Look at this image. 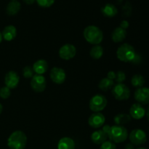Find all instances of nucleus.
Returning a JSON list of instances; mask_svg holds the SVG:
<instances>
[{
  "mask_svg": "<svg viewBox=\"0 0 149 149\" xmlns=\"http://www.w3.org/2000/svg\"><path fill=\"white\" fill-rule=\"evenodd\" d=\"M108 136L102 130L95 131L91 135V141L97 145H101L107 141Z\"/></svg>",
  "mask_w": 149,
  "mask_h": 149,
  "instance_id": "nucleus-17",
  "label": "nucleus"
},
{
  "mask_svg": "<svg viewBox=\"0 0 149 149\" xmlns=\"http://www.w3.org/2000/svg\"><path fill=\"white\" fill-rule=\"evenodd\" d=\"M125 149H135V148H134V146L132 143H128L125 146Z\"/></svg>",
  "mask_w": 149,
  "mask_h": 149,
  "instance_id": "nucleus-35",
  "label": "nucleus"
},
{
  "mask_svg": "<svg viewBox=\"0 0 149 149\" xmlns=\"http://www.w3.org/2000/svg\"><path fill=\"white\" fill-rule=\"evenodd\" d=\"M130 24H129V22L127 21V20H122V22H121L120 23V26L119 27H121L122 29H125V30H126L127 29H128V27H129Z\"/></svg>",
  "mask_w": 149,
  "mask_h": 149,
  "instance_id": "nucleus-32",
  "label": "nucleus"
},
{
  "mask_svg": "<svg viewBox=\"0 0 149 149\" xmlns=\"http://www.w3.org/2000/svg\"><path fill=\"white\" fill-rule=\"evenodd\" d=\"M136 52L130 44L125 43L119 47L116 50V57L119 61L125 63H131L135 58Z\"/></svg>",
  "mask_w": 149,
  "mask_h": 149,
  "instance_id": "nucleus-3",
  "label": "nucleus"
},
{
  "mask_svg": "<svg viewBox=\"0 0 149 149\" xmlns=\"http://www.w3.org/2000/svg\"><path fill=\"white\" fill-rule=\"evenodd\" d=\"M127 36V31L122 29L121 27H117L111 33V39L115 43H119L123 42Z\"/></svg>",
  "mask_w": 149,
  "mask_h": 149,
  "instance_id": "nucleus-18",
  "label": "nucleus"
},
{
  "mask_svg": "<svg viewBox=\"0 0 149 149\" xmlns=\"http://www.w3.org/2000/svg\"><path fill=\"white\" fill-rule=\"evenodd\" d=\"M141 61H142V58H141V55L136 53L135 58H133V60L132 61L131 63H132V64H139V63H141Z\"/></svg>",
  "mask_w": 149,
  "mask_h": 149,
  "instance_id": "nucleus-31",
  "label": "nucleus"
},
{
  "mask_svg": "<svg viewBox=\"0 0 149 149\" xmlns=\"http://www.w3.org/2000/svg\"><path fill=\"white\" fill-rule=\"evenodd\" d=\"M12 1H17V0H12Z\"/></svg>",
  "mask_w": 149,
  "mask_h": 149,
  "instance_id": "nucleus-41",
  "label": "nucleus"
},
{
  "mask_svg": "<svg viewBox=\"0 0 149 149\" xmlns=\"http://www.w3.org/2000/svg\"><path fill=\"white\" fill-rule=\"evenodd\" d=\"M47 81L43 75L34 74L31 80V87L36 93H42L46 89Z\"/></svg>",
  "mask_w": 149,
  "mask_h": 149,
  "instance_id": "nucleus-7",
  "label": "nucleus"
},
{
  "mask_svg": "<svg viewBox=\"0 0 149 149\" xmlns=\"http://www.w3.org/2000/svg\"><path fill=\"white\" fill-rule=\"evenodd\" d=\"M131 119L132 118H131L130 115L126 114V113H119L114 116L113 120H114L116 125L123 126V125L129 123L131 121Z\"/></svg>",
  "mask_w": 149,
  "mask_h": 149,
  "instance_id": "nucleus-22",
  "label": "nucleus"
},
{
  "mask_svg": "<svg viewBox=\"0 0 149 149\" xmlns=\"http://www.w3.org/2000/svg\"><path fill=\"white\" fill-rule=\"evenodd\" d=\"M50 79L54 83L61 84L64 83L66 79V74L63 68L58 67H53L50 71Z\"/></svg>",
  "mask_w": 149,
  "mask_h": 149,
  "instance_id": "nucleus-11",
  "label": "nucleus"
},
{
  "mask_svg": "<svg viewBox=\"0 0 149 149\" xmlns=\"http://www.w3.org/2000/svg\"><path fill=\"white\" fill-rule=\"evenodd\" d=\"M2 38L7 42L13 40L17 36V29L13 25L7 26L2 31Z\"/></svg>",
  "mask_w": 149,
  "mask_h": 149,
  "instance_id": "nucleus-15",
  "label": "nucleus"
},
{
  "mask_svg": "<svg viewBox=\"0 0 149 149\" xmlns=\"http://www.w3.org/2000/svg\"><path fill=\"white\" fill-rule=\"evenodd\" d=\"M23 75L26 79L32 78L33 76L34 75V71L31 67L26 66L23 70Z\"/></svg>",
  "mask_w": 149,
  "mask_h": 149,
  "instance_id": "nucleus-27",
  "label": "nucleus"
},
{
  "mask_svg": "<svg viewBox=\"0 0 149 149\" xmlns=\"http://www.w3.org/2000/svg\"><path fill=\"white\" fill-rule=\"evenodd\" d=\"M55 0H36L38 5L43 8H48L55 3Z\"/></svg>",
  "mask_w": 149,
  "mask_h": 149,
  "instance_id": "nucleus-26",
  "label": "nucleus"
},
{
  "mask_svg": "<svg viewBox=\"0 0 149 149\" xmlns=\"http://www.w3.org/2000/svg\"><path fill=\"white\" fill-rule=\"evenodd\" d=\"M33 71L36 73V74H39V75H43L45 72H47L48 69V63L45 60L40 59L36 61V62L33 63Z\"/></svg>",
  "mask_w": 149,
  "mask_h": 149,
  "instance_id": "nucleus-16",
  "label": "nucleus"
},
{
  "mask_svg": "<svg viewBox=\"0 0 149 149\" xmlns=\"http://www.w3.org/2000/svg\"><path fill=\"white\" fill-rule=\"evenodd\" d=\"M27 143L26 134L20 130L13 132L7 139V146L10 149H24Z\"/></svg>",
  "mask_w": 149,
  "mask_h": 149,
  "instance_id": "nucleus-2",
  "label": "nucleus"
},
{
  "mask_svg": "<svg viewBox=\"0 0 149 149\" xmlns=\"http://www.w3.org/2000/svg\"><path fill=\"white\" fill-rule=\"evenodd\" d=\"M130 115L131 118L135 119H141L146 115V109L140 103H134L130 109Z\"/></svg>",
  "mask_w": 149,
  "mask_h": 149,
  "instance_id": "nucleus-14",
  "label": "nucleus"
},
{
  "mask_svg": "<svg viewBox=\"0 0 149 149\" xmlns=\"http://www.w3.org/2000/svg\"><path fill=\"white\" fill-rule=\"evenodd\" d=\"M21 4L18 1H11L6 7V13L9 15H15L19 13Z\"/></svg>",
  "mask_w": 149,
  "mask_h": 149,
  "instance_id": "nucleus-21",
  "label": "nucleus"
},
{
  "mask_svg": "<svg viewBox=\"0 0 149 149\" xmlns=\"http://www.w3.org/2000/svg\"><path fill=\"white\" fill-rule=\"evenodd\" d=\"M126 79V75L125 73L122 71H119L116 73V78H115V81L117 82V84L119 83H123Z\"/></svg>",
  "mask_w": 149,
  "mask_h": 149,
  "instance_id": "nucleus-29",
  "label": "nucleus"
},
{
  "mask_svg": "<svg viewBox=\"0 0 149 149\" xmlns=\"http://www.w3.org/2000/svg\"><path fill=\"white\" fill-rule=\"evenodd\" d=\"M134 97L136 101L141 105L149 104V88L140 87L135 92Z\"/></svg>",
  "mask_w": 149,
  "mask_h": 149,
  "instance_id": "nucleus-13",
  "label": "nucleus"
},
{
  "mask_svg": "<svg viewBox=\"0 0 149 149\" xmlns=\"http://www.w3.org/2000/svg\"><path fill=\"white\" fill-rule=\"evenodd\" d=\"M130 141L134 146H141L146 143L147 136L146 132L141 129L133 130L130 134Z\"/></svg>",
  "mask_w": 149,
  "mask_h": 149,
  "instance_id": "nucleus-8",
  "label": "nucleus"
},
{
  "mask_svg": "<svg viewBox=\"0 0 149 149\" xmlns=\"http://www.w3.org/2000/svg\"><path fill=\"white\" fill-rule=\"evenodd\" d=\"M100 149H116V146L114 143L112 141H106L101 144Z\"/></svg>",
  "mask_w": 149,
  "mask_h": 149,
  "instance_id": "nucleus-30",
  "label": "nucleus"
},
{
  "mask_svg": "<svg viewBox=\"0 0 149 149\" xmlns=\"http://www.w3.org/2000/svg\"><path fill=\"white\" fill-rule=\"evenodd\" d=\"M114 86V81L111 79H109V78H103L100 81L98 84V87L102 91L107 92L109 90L113 88Z\"/></svg>",
  "mask_w": 149,
  "mask_h": 149,
  "instance_id": "nucleus-23",
  "label": "nucleus"
},
{
  "mask_svg": "<svg viewBox=\"0 0 149 149\" xmlns=\"http://www.w3.org/2000/svg\"><path fill=\"white\" fill-rule=\"evenodd\" d=\"M102 130H103L108 136L109 134V132H110L111 126H109V125H103V127H102Z\"/></svg>",
  "mask_w": 149,
  "mask_h": 149,
  "instance_id": "nucleus-34",
  "label": "nucleus"
},
{
  "mask_svg": "<svg viewBox=\"0 0 149 149\" xmlns=\"http://www.w3.org/2000/svg\"><path fill=\"white\" fill-rule=\"evenodd\" d=\"M103 55V48L100 45H94L90 51V55L95 60H98L102 58Z\"/></svg>",
  "mask_w": 149,
  "mask_h": 149,
  "instance_id": "nucleus-24",
  "label": "nucleus"
},
{
  "mask_svg": "<svg viewBox=\"0 0 149 149\" xmlns=\"http://www.w3.org/2000/svg\"><path fill=\"white\" fill-rule=\"evenodd\" d=\"M107 78H109V79H111L113 80V81H114L115 78H116V73L113 71H109L107 74Z\"/></svg>",
  "mask_w": 149,
  "mask_h": 149,
  "instance_id": "nucleus-33",
  "label": "nucleus"
},
{
  "mask_svg": "<svg viewBox=\"0 0 149 149\" xmlns=\"http://www.w3.org/2000/svg\"><path fill=\"white\" fill-rule=\"evenodd\" d=\"M128 137L127 130L124 126L113 125L111 127V130L108 138L114 143H120L125 142Z\"/></svg>",
  "mask_w": 149,
  "mask_h": 149,
  "instance_id": "nucleus-4",
  "label": "nucleus"
},
{
  "mask_svg": "<svg viewBox=\"0 0 149 149\" xmlns=\"http://www.w3.org/2000/svg\"><path fill=\"white\" fill-rule=\"evenodd\" d=\"M58 53L61 59L68 61L75 57L77 54V48L71 44H65L60 48Z\"/></svg>",
  "mask_w": 149,
  "mask_h": 149,
  "instance_id": "nucleus-9",
  "label": "nucleus"
},
{
  "mask_svg": "<svg viewBox=\"0 0 149 149\" xmlns=\"http://www.w3.org/2000/svg\"><path fill=\"white\" fill-rule=\"evenodd\" d=\"M131 84L133 87L140 88V87H142L145 84V79L141 74H135L132 77Z\"/></svg>",
  "mask_w": 149,
  "mask_h": 149,
  "instance_id": "nucleus-25",
  "label": "nucleus"
},
{
  "mask_svg": "<svg viewBox=\"0 0 149 149\" xmlns=\"http://www.w3.org/2000/svg\"><path fill=\"white\" fill-rule=\"evenodd\" d=\"M112 94L118 100H126L130 97V90L129 87L123 83L114 85L112 88Z\"/></svg>",
  "mask_w": 149,
  "mask_h": 149,
  "instance_id": "nucleus-6",
  "label": "nucleus"
},
{
  "mask_svg": "<svg viewBox=\"0 0 149 149\" xmlns=\"http://www.w3.org/2000/svg\"><path fill=\"white\" fill-rule=\"evenodd\" d=\"M108 103L106 97L103 95L97 94L90 99L89 106L90 110L94 112H100L104 110Z\"/></svg>",
  "mask_w": 149,
  "mask_h": 149,
  "instance_id": "nucleus-5",
  "label": "nucleus"
},
{
  "mask_svg": "<svg viewBox=\"0 0 149 149\" xmlns=\"http://www.w3.org/2000/svg\"><path fill=\"white\" fill-rule=\"evenodd\" d=\"M58 149H75V142L71 138L64 137L58 141Z\"/></svg>",
  "mask_w": 149,
  "mask_h": 149,
  "instance_id": "nucleus-20",
  "label": "nucleus"
},
{
  "mask_svg": "<svg viewBox=\"0 0 149 149\" xmlns=\"http://www.w3.org/2000/svg\"><path fill=\"white\" fill-rule=\"evenodd\" d=\"M36 1V0H23V1L27 4H33Z\"/></svg>",
  "mask_w": 149,
  "mask_h": 149,
  "instance_id": "nucleus-36",
  "label": "nucleus"
},
{
  "mask_svg": "<svg viewBox=\"0 0 149 149\" xmlns=\"http://www.w3.org/2000/svg\"><path fill=\"white\" fill-rule=\"evenodd\" d=\"M106 122L105 116L100 112H95L90 115L88 119V124L91 127L94 129L102 127Z\"/></svg>",
  "mask_w": 149,
  "mask_h": 149,
  "instance_id": "nucleus-10",
  "label": "nucleus"
},
{
  "mask_svg": "<svg viewBox=\"0 0 149 149\" xmlns=\"http://www.w3.org/2000/svg\"><path fill=\"white\" fill-rule=\"evenodd\" d=\"M2 39H3L2 35H1V32H0V43H1V41H2Z\"/></svg>",
  "mask_w": 149,
  "mask_h": 149,
  "instance_id": "nucleus-39",
  "label": "nucleus"
},
{
  "mask_svg": "<svg viewBox=\"0 0 149 149\" xmlns=\"http://www.w3.org/2000/svg\"><path fill=\"white\" fill-rule=\"evenodd\" d=\"M83 35L87 42L93 45L101 43L103 39V31L95 26H88L84 29Z\"/></svg>",
  "mask_w": 149,
  "mask_h": 149,
  "instance_id": "nucleus-1",
  "label": "nucleus"
},
{
  "mask_svg": "<svg viewBox=\"0 0 149 149\" xmlns=\"http://www.w3.org/2000/svg\"><path fill=\"white\" fill-rule=\"evenodd\" d=\"M101 12L103 15L108 17H113L116 16L118 13V10L115 5L111 3L106 4L101 8Z\"/></svg>",
  "mask_w": 149,
  "mask_h": 149,
  "instance_id": "nucleus-19",
  "label": "nucleus"
},
{
  "mask_svg": "<svg viewBox=\"0 0 149 149\" xmlns=\"http://www.w3.org/2000/svg\"><path fill=\"white\" fill-rule=\"evenodd\" d=\"M20 81V77L18 74L14 71H10L6 74L4 77V84L8 88L15 89L17 87Z\"/></svg>",
  "mask_w": 149,
  "mask_h": 149,
  "instance_id": "nucleus-12",
  "label": "nucleus"
},
{
  "mask_svg": "<svg viewBox=\"0 0 149 149\" xmlns=\"http://www.w3.org/2000/svg\"><path fill=\"white\" fill-rule=\"evenodd\" d=\"M146 113L147 119H148V120L149 121V106L148 107V109H147V112H146Z\"/></svg>",
  "mask_w": 149,
  "mask_h": 149,
  "instance_id": "nucleus-37",
  "label": "nucleus"
},
{
  "mask_svg": "<svg viewBox=\"0 0 149 149\" xmlns=\"http://www.w3.org/2000/svg\"><path fill=\"white\" fill-rule=\"evenodd\" d=\"M2 110H3V106H2V105L0 103V114H1V112H2Z\"/></svg>",
  "mask_w": 149,
  "mask_h": 149,
  "instance_id": "nucleus-38",
  "label": "nucleus"
},
{
  "mask_svg": "<svg viewBox=\"0 0 149 149\" xmlns=\"http://www.w3.org/2000/svg\"><path fill=\"white\" fill-rule=\"evenodd\" d=\"M11 95L10 89L7 87H2L0 89V97L2 99H7Z\"/></svg>",
  "mask_w": 149,
  "mask_h": 149,
  "instance_id": "nucleus-28",
  "label": "nucleus"
},
{
  "mask_svg": "<svg viewBox=\"0 0 149 149\" xmlns=\"http://www.w3.org/2000/svg\"><path fill=\"white\" fill-rule=\"evenodd\" d=\"M137 149H148V148H146V147H141V148H138Z\"/></svg>",
  "mask_w": 149,
  "mask_h": 149,
  "instance_id": "nucleus-40",
  "label": "nucleus"
}]
</instances>
